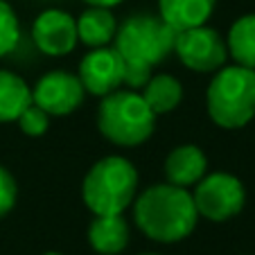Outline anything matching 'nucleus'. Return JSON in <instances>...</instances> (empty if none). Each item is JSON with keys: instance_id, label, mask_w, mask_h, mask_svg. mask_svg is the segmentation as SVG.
I'll list each match as a JSON object with an SVG mask.
<instances>
[{"instance_id": "14", "label": "nucleus", "mask_w": 255, "mask_h": 255, "mask_svg": "<svg viewBox=\"0 0 255 255\" xmlns=\"http://www.w3.org/2000/svg\"><path fill=\"white\" fill-rule=\"evenodd\" d=\"M118 23L111 9L106 7H88L77 18V36L88 48H104L116 39Z\"/></svg>"}, {"instance_id": "20", "label": "nucleus", "mask_w": 255, "mask_h": 255, "mask_svg": "<svg viewBox=\"0 0 255 255\" xmlns=\"http://www.w3.org/2000/svg\"><path fill=\"white\" fill-rule=\"evenodd\" d=\"M16 197H18V185H16L9 169L0 165V219L14 208Z\"/></svg>"}, {"instance_id": "23", "label": "nucleus", "mask_w": 255, "mask_h": 255, "mask_svg": "<svg viewBox=\"0 0 255 255\" xmlns=\"http://www.w3.org/2000/svg\"><path fill=\"white\" fill-rule=\"evenodd\" d=\"M45 255H61V253H45Z\"/></svg>"}, {"instance_id": "11", "label": "nucleus", "mask_w": 255, "mask_h": 255, "mask_svg": "<svg viewBox=\"0 0 255 255\" xmlns=\"http://www.w3.org/2000/svg\"><path fill=\"white\" fill-rule=\"evenodd\" d=\"M208 158L197 144H178L165 158V178L178 188H194L206 176Z\"/></svg>"}, {"instance_id": "8", "label": "nucleus", "mask_w": 255, "mask_h": 255, "mask_svg": "<svg viewBox=\"0 0 255 255\" xmlns=\"http://www.w3.org/2000/svg\"><path fill=\"white\" fill-rule=\"evenodd\" d=\"M82 82L75 72L50 70L32 88V102L43 109L48 116H70L84 102Z\"/></svg>"}, {"instance_id": "13", "label": "nucleus", "mask_w": 255, "mask_h": 255, "mask_svg": "<svg viewBox=\"0 0 255 255\" xmlns=\"http://www.w3.org/2000/svg\"><path fill=\"white\" fill-rule=\"evenodd\" d=\"M217 0H158V16L176 32L206 25Z\"/></svg>"}, {"instance_id": "17", "label": "nucleus", "mask_w": 255, "mask_h": 255, "mask_svg": "<svg viewBox=\"0 0 255 255\" xmlns=\"http://www.w3.org/2000/svg\"><path fill=\"white\" fill-rule=\"evenodd\" d=\"M228 57L235 59L237 66L255 70V14H246L231 25L226 36Z\"/></svg>"}, {"instance_id": "1", "label": "nucleus", "mask_w": 255, "mask_h": 255, "mask_svg": "<svg viewBox=\"0 0 255 255\" xmlns=\"http://www.w3.org/2000/svg\"><path fill=\"white\" fill-rule=\"evenodd\" d=\"M176 29L169 27L160 16L133 14L118 27L116 45L125 61V84L142 88L151 77V68L158 66L169 52H174Z\"/></svg>"}, {"instance_id": "15", "label": "nucleus", "mask_w": 255, "mask_h": 255, "mask_svg": "<svg viewBox=\"0 0 255 255\" xmlns=\"http://www.w3.org/2000/svg\"><path fill=\"white\" fill-rule=\"evenodd\" d=\"M142 97L156 116H165L183 102V86L176 77L158 72V75H151L142 86Z\"/></svg>"}, {"instance_id": "12", "label": "nucleus", "mask_w": 255, "mask_h": 255, "mask_svg": "<svg viewBox=\"0 0 255 255\" xmlns=\"http://www.w3.org/2000/svg\"><path fill=\"white\" fill-rule=\"evenodd\" d=\"M129 224L122 215H95L88 226V244L100 255H118L129 246Z\"/></svg>"}, {"instance_id": "9", "label": "nucleus", "mask_w": 255, "mask_h": 255, "mask_svg": "<svg viewBox=\"0 0 255 255\" xmlns=\"http://www.w3.org/2000/svg\"><path fill=\"white\" fill-rule=\"evenodd\" d=\"M77 77L86 93L104 97L125 84V61L116 48H93L79 63Z\"/></svg>"}, {"instance_id": "6", "label": "nucleus", "mask_w": 255, "mask_h": 255, "mask_svg": "<svg viewBox=\"0 0 255 255\" xmlns=\"http://www.w3.org/2000/svg\"><path fill=\"white\" fill-rule=\"evenodd\" d=\"M192 201L199 217L208 222H228L242 212L246 203V190L237 176L228 172H215L194 185Z\"/></svg>"}, {"instance_id": "16", "label": "nucleus", "mask_w": 255, "mask_h": 255, "mask_svg": "<svg viewBox=\"0 0 255 255\" xmlns=\"http://www.w3.org/2000/svg\"><path fill=\"white\" fill-rule=\"evenodd\" d=\"M32 104V91L11 70H0V122H16Z\"/></svg>"}, {"instance_id": "21", "label": "nucleus", "mask_w": 255, "mask_h": 255, "mask_svg": "<svg viewBox=\"0 0 255 255\" xmlns=\"http://www.w3.org/2000/svg\"><path fill=\"white\" fill-rule=\"evenodd\" d=\"M88 7H106V9H111V7L120 5V2H125V0H84Z\"/></svg>"}, {"instance_id": "19", "label": "nucleus", "mask_w": 255, "mask_h": 255, "mask_svg": "<svg viewBox=\"0 0 255 255\" xmlns=\"http://www.w3.org/2000/svg\"><path fill=\"white\" fill-rule=\"evenodd\" d=\"M18 127H20V131H23L25 135H32V138H39V135H43L45 131H48V127H50V116L43 111V109H39V106L34 104H29L27 109H25L23 113L18 116Z\"/></svg>"}, {"instance_id": "4", "label": "nucleus", "mask_w": 255, "mask_h": 255, "mask_svg": "<svg viewBox=\"0 0 255 255\" xmlns=\"http://www.w3.org/2000/svg\"><path fill=\"white\" fill-rule=\"evenodd\" d=\"M208 116L222 129H242L255 118V70L219 68L206 93Z\"/></svg>"}, {"instance_id": "5", "label": "nucleus", "mask_w": 255, "mask_h": 255, "mask_svg": "<svg viewBox=\"0 0 255 255\" xmlns=\"http://www.w3.org/2000/svg\"><path fill=\"white\" fill-rule=\"evenodd\" d=\"M156 127V113L144 102L142 93L113 91L102 97L97 111V129L109 142L135 147L149 140Z\"/></svg>"}, {"instance_id": "7", "label": "nucleus", "mask_w": 255, "mask_h": 255, "mask_svg": "<svg viewBox=\"0 0 255 255\" xmlns=\"http://www.w3.org/2000/svg\"><path fill=\"white\" fill-rule=\"evenodd\" d=\"M174 54L194 72H217L228 59L226 39L208 25H197L176 32Z\"/></svg>"}, {"instance_id": "18", "label": "nucleus", "mask_w": 255, "mask_h": 255, "mask_svg": "<svg viewBox=\"0 0 255 255\" xmlns=\"http://www.w3.org/2000/svg\"><path fill=\"white\" fill-rule=\"evenodd\" d=\"M20 39V23L14 7L7 0H0V57L9 54L18 45Z\"/></svg>"}, {"instance_id": "3", "label": "nucleus", "mask_w": 255, "mask_h": 255, "mask_svg": "<svg viewBox=\"0 0 255 255\" xmlns=\"http://www.w3.org/2000/svg\"><path fill=\"white\" fill-rule=\"evenodd\" d=\"M138 169L125 156H106L88 169L82 197L93 215H122L133 203Z\"/></svg>"}, {"instance_id": "10", "label": "nucleus", "mask_w": 255, "mask_h": 255, "mask_svg": "<svg viewBox=\"0 0 255 255\" xmlns=\"http://www.w3.org/2000/svg\"><path fill=\"white\" fill-rule=\"evenodd\" d=\"M32 39L36 48L50 57H61L75 50L77 36V20L63 9L41 11L32 25Z\"/></svg>"}, {"instance_id": "22", "label": "nucleus", "mask_w": 255, "mask_h": 255, "mask_svg": "<svg viewBox=\"0 0 255 255\" xmlns=\"http://www.w3.org/2000/svg\"><path fill=\"white\" fill-rule=\"evenodd\" d=\"M140 255H158V253H140Z\"/></svg>"}, {"instance_id": "2", "label": "nucleus", "mask_w": 255, "mask_h": 255, "mask_svg": "<svg viewBox=\"0 0 255 255\" xmlns=\"http://www.w3.org/2000/svg\"><path fill=\"white\" fill-rule=\"evenodd\" d=\"M133 219L138 228L154 242L174 244L192 235L199 212L192 194L172 183H156L133 199Z\"/></svg>"}]
</instances>
